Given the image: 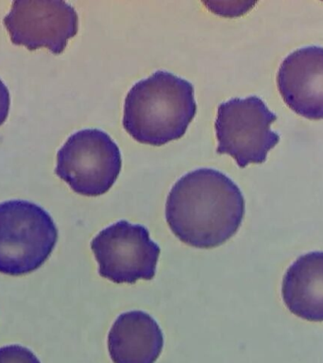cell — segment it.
<instances>
[{
	"label": "cell",
	"instance_id": "obj_10",
	"mask_svg": "<svg viewBox=\"0 0 323 363\" xmlns=\"http://www.w3.org/2000/svg\"><path fill=\"white\" fill-rule=\"evenodd\" d=\"M282 295L291 313L310 322H323V252L302 255L289 267Z\"/></svg>",
	"mask_w": 323,
	"mask_h": 363
},
{
	"label": "cell",
	"instance_id": "obj_8",
	"mask_svg": "<svg viewBox=\"0 0 323 363\" xmlns=\"http://www.w3.org/2000/svg\"><path fill=\"white\" fill-rule=\"evenodd\" d=\"M278 89L286 105L308 119H323V48L289 54L278 71Z\"/></svg>",
	"mask_w": 323,
	"mask_h": 363
},
{
	"label": "cell",
	"instance_id": "obj_5",
	"mask_svg": "<svg viewBox=\"0 0 323 363\" xmlns=\"http://www.w3.org/2000/svg\"><path fill=\"white\" fill-rule=\"evenodd\" d=\"M122 166L120 150L98 129L79 130L57 155L56 174L78 194L96 197L115 183Z\"/></svg>",
	"mask_w": 323,
	"mask_h": 363
},
{
	"label": "cell",
	"instance_id": "obj_3",
	"mask_svg": "<svg viewBox=\"0 0 323 363\" xmlns=\"http://www.w3.org/2000/svg\"><path fill=\"white\" fill-rule=\"evenodd\" d=\"M58 229L45 209L28 201L0 203V272L18 275L36 271L50 257Z\"/></svg>",
	"mask_w": 323,
	"mask_h": 363
},
{
	"label": "cell",
	"instance_id": "obj_12",
	"mask_svg": "<svg viewBox=\"0 0 323 363\" xmlns=\"http://www.w3.org/2000/svg\"><path fill=\"white\" fill-rule=\"evenodd\" d=\"M10 104V93H8L7 86L0 79V126L8 118Z\"/></svg>",
	"mask_w": 323,
	"mask_h": 363
},
{
	"label": "cell",
	"instance_id": "obj_7",
	"mask_svg": "<svg viewBox=\"0 0 323 363\" xmlns=\"http://www.w3.org/2000/svg\"><path fill=\"white\" fill-rule=\"evenodd\" d=\"M14 45L28 50L47 48L61 54L78 33V13L73 6L55 0H17L3 19Z\"/></svg>",
	"mask_w": 323,
	"mask_h": 363
},
{
	"label": "cell",
	"instance_id": "obj_4",
	"mask_svg": "<svg viewBox=\"0 0 323 363\" xmlns=\"http://www.w3.org/2000/svg\"><path fill=\"white\" fill-rule=\"evenodd\" d=\"M276 121L277 116L256 96L223 102L215 122L217 152L232 156L241 169L264 163L280 141L271 128Z\"/></svg>",
	"mask_w": 323,
	"mask_h": 363
},
{
	"label": "cell",
	"instance_id": "obj_1",
	"mask_svg": "<svg viewBox=\"0 0 323 363\" xmlns=\"http://www.w3.org/2000/svg\"><path fill=\"white\" fill-rule=\"evenodd\" d=\"M245 214L239 187L212 169L188 172L178 180L166 200V218L173 234L187 245L220 246L238 231Z\"/></svg>",
	"mask_w": 323,
	"mask_h": 363
},
{
	"label": "cell",
	"instance_id": "obj_11",
	"mask_svg": "<svg viewBox=\"0 0 323 363\" xmlns=\"http://www.w3.org/2000/svg\"><path fill=\"white\" fill-rule=\"evenodd\" d=\"M0 363H41L30 349L20 345L0 348Z\"/></svg>",
	"mask_w": 323,
	"mask_h": 363
},
{
	"label": "cell",
	"instance_id": "obj_9",
	"mask_svg": "<svg viewBox=\"0 0 323 363\" xmlns=\"http://www.w3.org/2000/svg\"><path fill=\"white\" fill-rule=\"evenodd\" d=\"M163 347L160 326L149 314L140 311L118 316L108 336L113 363H154Z\"/></svg>",
	"mask_w": 323,
	"mask_h": 363
},
{
	"label": "cell",
	"instance_id": "obj_6",
	"mask_svg": "<svg viewBox=\"0 0 323 363\" xmlns=\"http://www.w3.org/2000/svg\"><path fill=\"white\" fill-rule=\"evenodd\" d=\"M98 274L113 283L152 280L161 249L140 224L120 220L102 230L91 242Z\"/></svg>",
	"mask_w": 323,
	"mask_h": 363
},
{
	"label": "cell",
	"instance_id": "obj_2",
	"mask_svg": "<svg viewBox=\"0 0 323 363\" xmlns=\"http://www.w3.org/2000/svg\"><path fill=\"white\" fill-rule=\"evenodd\" d=\"M196 113L192 84L158 70L130 88L125 99L123 126L135 140L162 146L183 136Z\"/></svg>",
	"mask_w": 323,
	"mask_h": 363
}]
</instances>
